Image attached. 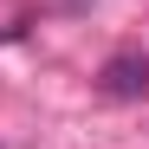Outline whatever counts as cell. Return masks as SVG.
<instances>
[{
	"mask_svg": "<svg viewBox=\"0 0 149 149\" xmlns=\"http://www.w3.org/2000/svg\"><path fill=\"white\" fill-rule=\"evenodd\" d=\"M97 91L117 97V104H143L149 97V52H110L97 71Z\"/></svg>",
	"mask_w": 149,
	"mask_h": 149,
	"instance_id": "cell-1",
	"label": "cell"
}]
</instances>
